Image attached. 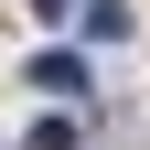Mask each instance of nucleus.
<instances>
[{"label": "nucleus", "mask_w": 150, "mask_h": 150, "mask_svg": "<svg viewBox=\"0 0 150 150\" xmlns=\"http://www.w3.org/2000/svg\"><path fill=\"white\" fill-rule=\"evenodd\" d=\"M32 75H43V97H86V64H75V54H43Z\"/></svg>", "instance_id": "f257e3e1"}, {"label": "nucleus", "mask_w": 150, "mask_h": 150, "mask_svg": "<svg viewBox=\"0 0 150 150\" xmlns=\"http://www.w3.org/2000/svg\"><path fill=\"white\" fill-rule=\"evenodd\" d=\"M32 11H64V0H32Z\"/></svg>", "instance_id": "7ed1b4c3"}, {"label": "nucleus", "mask_w": 150, "mask_h": 150, "mask_svg": "<svg viewBox=\"0 0 150 150\" xmlns=\"http://www.w3.org/2000/svg\"><path fill=\"white\" fill-rule=\"evenodd\" d=\"M86 32H97V43H118V32H129V0H86Z\"/></svg>", "instance_id": "f03ea898"}]
</instances>
